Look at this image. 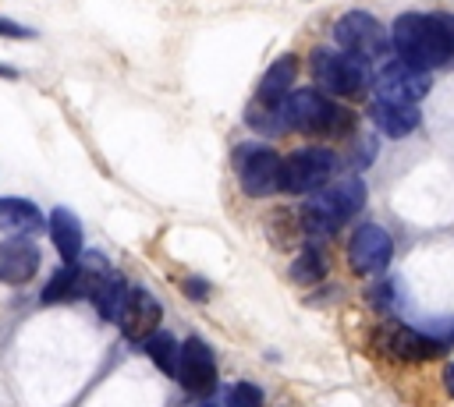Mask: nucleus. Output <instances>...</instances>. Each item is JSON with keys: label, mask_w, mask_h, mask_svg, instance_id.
I'll return each instance as SVG.
<instances>
[{"label": "nucleus", "mask_w": 454, "mask_h": 407, "mask_svg": "<svg viewBox=\"0 0 454 407\" xmlns=\"http://www.w3.org/2000/svg\"><path fill=\"white\" fill-rule=\"evenodd\" d=\"M0 230L28 237L43 230V212L25 198H0Z\"/></svg>", "instance_id": "f3484780"}, {"label": "nucleus", "mask_w": 454, "mask_h": 407, "mask_svg": "<svg viewBox=\"0 0 454 407\" xmlns=\"http://www.w3.org/2000/svg\"><path fill=\"white\" fill-rule=\"evenodd\" d=\"M39 269V248L28 237H11L0 244V283H28Z\"/></svg>", "instance_id": "ddd939ff"}, {"label": "nucleus", "mask_w": 454, "mask_h": 407, "mask_svg": "<svg viewBox=\"0 0 454 407\" xmlns=\"http://www.w3.org/2000/svg\"><path fill=\"white\" fill-rule=\"evenodd\" d=\"M71 294H78V269L74 265H64V269H57L53 276H50V283L43 287V304H53V301H60V297H71Z\"/></svg>", "instance_id": "aec40b11"}, {"label": "nucleus", "mask_w": 454, "mask_h": 407, "mask_svg": "<svg viewBox=\"0 0 454 407\" xmlns=\"http://www.w3.org/2000/svg\"><path fill=\"white\" fill-rule=\"evenodd\" d=\"M443 382H447V393L454 396V365H447V372H443Z\"/></svg>", "instance_id": "bb28decb"}, {"label": "nucleus", "mask_w": 454, "mask_h": 407, "mask_svg": "<svg viewBox=\"0 0 454 407\" xmlns=\"http://www.w3.org/2000/svg\"><path fill=\"white\" fill-rule=\"evenodd\" d=\"M333 35H337V42H340L348 53H355V57H362V60L380 57L383 46H387L383 25H380L369 11H348V14L337 21Z\"/></svg>", "instance_id": "0eeeda50"}, {"label": "nucleus", "mask_w": 454, "mask_h": 407, "mask_svg": "<svg viewBox=\"0 0 454 407\" xmlns=\"http://www.w3.org/2000/svg\"><path fill=\"white\" fill-rule=\"evenodd\" d=\"M365 205V184L358 177H344L326 191H316L301 209V227L309 234H333L344 219H351Z\"/></svg>", "instance_id": "f03ea898"}, {"label": "nucleus", "mask_w": 454, "mask_h": 407, "mask_svg": "<svg viewBox=\"0 0 454 407\" xmlns=\"http://www.w3.org/2000/svg\"><path fill=\"white\" fill-rule=\"evenodd\" d=\"M124 301H128V290H124V280H121L117 273H106V276L99 280V287L92 290V304H96L99 319H110V322L121 319Z\"/></svg>", "instance_id": "a211bd4d"}, {"label": "nucleus", "mask_w": 454, "mask_h": 407, "mask_svg": "<svg viewBox=\"0 0 454 407\" xmlns=\"http://www.w3.org/2000/svg\"><path fill=\"white\" fill-rule=\"evenodd\" d=\"M429 92V71L415 67L408 60H394L376 74V99L394 103H419Z\"/></svg>", "instance_id": "6e6552de"}, {"label": "nucleus", "mask_w": 454, "mask_h": 407, "mask_svg": "<svg viewBox=\"0 0 454 407\" xmlns=\"http://www.w3.org/2000/svg\"><path fill=\"white\" fill-rule=\"evenodd\" d=\"M333 170H337V159L330 149H298L280 166V191H291V195L319 191L333 177Z\"/></svg>", "instance_id": "39448f33"}, {"label": "nucleus", "mask_w": 454, "mask_h": 407, "mask_svg": "<svg viewBox=\"0 0 454 407\" xmlns=\"http://www.w3.org/2000/svg\"><path fill=\"white\" fill-rule=\"evenodd\" d=\"M440 21H443V28H447V39H450V46H454V14L440 11Z\"/></svg>", "instance_id": "a878e982"}, {"label": "nucleus", "mask_w": 454, "mask_h": 407, "mask_svg": "<svg viewBox=\"0 0 454 407\" xmlns=\"http://www.w3.org/2000/svg\"><path fill=\"white\" fill-rule=\"evenodd\" d=\"M376 343L394 361H426V357H436L443 350L422 329H408V326H383L380 336H376Z\"/></svg>", "instance_id": "9b49d317"}, {"label": "nucleus", "mask_w": 454, "mask_h": 407, "mask_svg": "<svg viewBox=\"0 0 454 407\" xmlns=\"http://www.w3.org/2000/svg\"><path fill=\"white\" fill-rule=\"evenodd\" d=\"M234 159H238L241 188L252 198H262V195L280 191V166H284V159H277L273 149H266V145H241Z\"/></svg>", "instance_id": "423d86ee"}, {"label": "nucleus", "mask_w": 454, "mask_h": 407, "mask_svg": "<svg viewBox=\"0 0 454 407\" xmlns=\"http://www.w3.org/2000/svg\"><path fill=\"white\" fill-rule=\"evenodd\" d=\"M284 127L305 131V134H348L351 113L340 106H330L316 88H298L280 103Z\"/></svg>", "instance_id": "7ed1b4c3"}, {"label": "nucleus", "mask_w": 454, "mask_h": 407, "mask_svg": "<svg viewBox=\"0 0 454 407\" xmlns=\"http://www.w3.org/2000/svg\"><path fill=\"white\" fill-rule=\"evenodd\" d=\"M372 120L387 138H408L419 127V106L415 103H394V99H376L372 103Z\"/></svg>", "instance_id": "4468645a"}, {"label": "nucleus", "mask_w": 454, "mask_h": 407, "mask_svg": "<svg viewBox=\"0 0 454 407\" xmlns=\"http://www.w3.org/2000/svg\"><path fill=\"white\" fill-rule=\"evenodd\" d=\"M160 319H163V308L149 290H131L128 294L124 311H121V329H124L128 340H149L156 333Z\"/></svg>", "instance_id": "f8f14e48"}, {"label": "nucleus", "mask_w": 454, "mask_h": 407, "mask_svg": "<svg viewBox=\"0 0 454 407\" xmlns=\"http://www.w3.org/2000/svg\"><path fill=\"white\" fill-rule=\"evenodd\" d=\"M312 78L333 92V96H358L369 85V71L365 60L355 53H340V50H316L312 53Z\"/></svg>", "instance_id": "20e7f679"}, {"label": "nucleus", "mask_w": 454, "mask_h": 407, "mask_svg": "<svg viewBox=\"0 0 454 407\" xmlns=\"http://www.w3.org/2000/svg\"><path fill=\"white\" fill-rule=\"evenodd\" d=\"M394 255V241L383 227L376 223H362L355 234H351V244H348V262L355 273L369 276V273H383L387 262Z\"/></svg>", "instance_id": "1a4fd4ad"}, {"label": "nucleus", "mask_w": 454, "mask_h": 407, "mask_svg": "<svg viewBox=\"0 0 454 407\" xmlns=\"http://www.w3.org/2000/svg\"><path fill=\"white\" fill-rule=\"evenodd\" d=\"M184 290H188L192 297H206V283H202V280H188Z\"/></svg>", "instance_id": "393cba45"}, {"label": "nucleus", "mask_w": 454, "mask_h": 407, "mask_svg": "<svg viewBox=\"0 0 454 407\" xmlns=\"http://www.w3.org/2000/svg\"><path fill=\"white\" fill-rule=\"evenodd\" d=\"M390 39H394V50L401 53V60H408L415 67H426V71L440 67L454 57V46L447 39V28H443L440 14H419V11L401 14L394 21Z\"/></svg>", "instance_id": "f257e3e1"}, {"label": "nucleus", "mask_w": 454, "mask_h": 407, "mask_svg": "<svg viewBox=\"0 0 454 407\" xmlns=\"http://www.w3.org/2000/svg\"><path fill=\"white\" fill-rule=\"evenodd\" d=\"M177 382H181L192 396H206V393H213V386H216V361H213V350H209L199 336L184 340V347H181Z\"/></svg>", "instance_id": "9d476101"}, {"label": "nucleus", "mask_w": 454, "mask_h": 407, "mask_svg": "<svg viewBox=\"0 0 454 407\" xmlns=\"http://www.w3.org/2000/svg\"><path fill=\"white\" fill-rule=\"evenodd\" d=\"M0 35H7V39H25V35H32V32L21 28V25H14V21H7V18H0Z\"/></svg>", "instance_id": "b1692460"}, {"label": "nucleus", "mask_w": 454, "mask_h": 407, "mask_svg": "<svg viewBox=\"0 0 454 407\" xmlns=\"http://www.w3.org/2000/svg\"><path fill=\"white\" fill-rule=\"evenodd\" d=\"M145 354L156 361V368L163 372V375H174L177 379V365H181V343L174 340V333H153L149 340H145Z\"/></svg>", "instance_id": "6ab92c4d"}, {"label": "nucleus", "mask_w": 454, "mask_h": 407, "mask_svg": "<svg viewBox=\"0 0 454 407\" xmlns=\"http://www.w3.org/2000/svg\"><path fill=\"white\" fill-rule=\"evenodd\" d=\"M46 227H50V237H53V248L60 251V258H64V262H78L82 251H85V237H82V223H78V216H74L71 209L60 205V209L50 212Z\"/></svg>", "instance_id": "2eb2a0df"}, {"label": "nucleus", "mask_w": 454, "mask_h": 407, "mask_svg": "<svg viewBox=\"0 0 454 407\" xmlns=\"http://www.w3.org/2000/svg\"><path fill=\"white\" fill-rule=\"evenodd\" d=\"M227 407H262V389L252 382H238L227 396Z\"/></svg>", "instance_id": "5701e85b"}, {"label": "nucleus", "mask_w": 454, "mask_h": 407, "mask_svg": "<svg viewBox=\"0 0 454 407\" xmlns=\"http://www.w3.org/2000/svg\"><path fill=\"white\" fill-rule=\"evenodd\" d=\"M323 273H326V265H323L319 248H316V244L301 248L298 258H294V265H291V280H298V283H312V280H319Z\"/></svg>", "instance_id": "412c9836"}, {"label": "nucleus", "mask_w": 454, "mask_h": 407, "mask_svg": "<svg viewBox=\"0 0 454 407\" xmlns=\"http://www.w3.org/2000/svg\"><path fill=\"white\" fill-rule=\"evenodd\" d=\"M294 78H298V57H280V60H273L270 64V71L262 74V81H259V92H255V99L259 103H266V106H280L294 88Z\"/></svg>", "instance_id": "dca6fc26"}, {"label": "nucleus", "mask_w": 454, "mask_h": 407, "mask_svg": "<svg viewBox=\"0 0 454 407\" xmlns=\"http://www.w3.org/2000/svg\"><path fill=\"white\" fill-rule=\"evenodd\" d=\"M248 124L259 131V134H277V131H284V113H280V106H266V103H252L248 106Z\"/></svg>", "instance_id": "4be33fe9"}]
</instances>
